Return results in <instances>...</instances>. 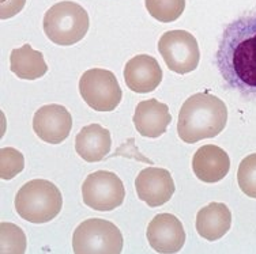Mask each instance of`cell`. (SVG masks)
Listing matches in <instances>:
<instances>
[{
  "label": "cell",
  "mask_w": 256,
  "mask_h": 254,
  "mask_svg": "<svg viewBox=\"0 0 256 254\" xmlns=\"http://www.w3.org/2000/svg\"><path fill=\"white\" fill-rule=\"evenodd\" d=\"M216 63L232 90L248 101H256V8L226 24Z\"/></svg>",
  "instance_id": "6da1fadb"
},
{
  "label": "cell",
  "mask_w": 256,
  "mask_h": 254,
  "mask_svg": "<svg viewBox=\"0 0 256 254\" xmlns=\"http://www.w3.org/2000/svg\"><path fill=\"white\" fill-rule=\"evenodd\" d=\"M226 122L228 109L222 99L208 93L194 94L178 113V137L188 144L212 139L224 131Z\"/></svg>",
  "instance_id": "7a4b0ae2"
},
{
  "label": "cell",
  "mask_w": 256,
  "mask_h": 254,
  "mask_svg": "<svg viewBox=\"0 0 256 254\" xmlns=\"http://www.w3.org/2000/svg\"><path fill=\"white\" fill-rule=\"evenodd\" d=\"M63 197L59 188L46 180L26 182L15 197V210L30 223H46L59 215Z\"/></svg>",
  "instance_id": "3957f363"
},
{
  "label": "cell",
  "mask_w": 256,
  "mask_h": 254,
  "mask_svg": "<svg viewBox=\"0 0 256 254\" xmlns=\"http://www.w3.org/2000/svg\"><path fill=\"white\" fill-rule=\"evenodd\" d=\"M45 35L56 45L70 46L79 42L89 30V14L74 1H60L44 15Z\"/></svg>",
  "instance_id": "277c9868"
},
{
  "label": "cell",
  "mask_w": 256,
  "mask_h": 254,
  "mask_svg": "<svg viewBox=\"0 0 256 254\" xmlns=\"http://www.w3.org/2000/svg\"><path fill=\"white\" fill-rule=\"evenodd\" d=\"M72 249L75 254H120L123 235L109 220L88 219L75 229Z\"/></svg>",
  "instance_id": "5b68a950"
},
{
  "label": "cell",
  "mask_w": 256,
  "mask_h": 254,
  "mask_svg": "<svg viewBox=\"0 0 256 254\" xmlns=\"http://www.w3.org/2000/svg\"><path fill=\"white\" fill-rule=\"evenodd\" d=\"M80 97L97 112H112L123 98L122 88L114 72L108 69H88L79 79Z\"/></svg>",
  "instance_id": "8992f818"
},
{
  "label": "cell",
  "mask_w": 256,
  "mask_h": 254,
  "mask_svg": "<svg viewBox=\"0 0 256 254\" xmlns=\"http://www.w3.org/2000/svg\"><path fill=\"white\" fill-rule=\"evenodd\" d=\"M158 50L173 72L186 75L195 71L200 60L196 38L186 30H170L161 35Z\"/></svg>",
  "instance_id": "52a82bcc"
},
{
  "label": "cell",
  "mask_w": 256,
  "mask_h": 254,
  "mask_svg": "<svg viewBox=\"0 0 256 254\" xmlns=\"http://www.w3.org/2000/svg\"><path fill=\"white\" fill-rule=\"evenodd\" d=\"M84 203L92 210L114 211L123 204L126 189L114 173L100 170L89 174L82 185Z\"/></svg>",
  "instance_id": "ba28073f"
},
{
  "label": "cell",
  "mask_w": 256,
  "mask_h": 254,
  "mask_svg": "<svg viewBox=\"0 0 256 254\" xmlns=\"http://www.w3.org/2000/svg\"><path fill=\"white\" fill-rule=\"evenodd\" d=\"M72 117L67 109L50 103L40 108L33 117V129L37 136L45 143L60 144L71 133Z\"/></svg>",
  "instance_id": "9c48e42d"
},
{
  "label": "cell",
  "mask_w": 256,
  "mask_h": 254,
  "mask_svg": "<svg viewBox=\"0 0 256 254\" xmlns=\"http://www.w3.org/2000/svg\"><path fill=\"white\" fill-rule=\"evenodd\" d=\"M148 241L157 253L172 254L182 249L186 231L182 222L172 214H160L148 223Z\"/></svg>",
  "instance_id": "30bf717a"
},
{
  "label": "cell",
  "mask_w": 256,
  "mask_h": 254,
  "mask_svg": "<svg viewBox=\"0 0 256 254\" xmlns=\"http://www.w3.org/2000/svg\"><path fill=\"white\" fill-rule=\"evenodd\" d=\"M135 189L139 200L156 208L164 206L172 199L176 186L169 171L160 167H148L136 177Z\"/></svg>",
  "instance_id": "8fae6325"
},
{
  "label": "cell",
  "mask_w": 256,
  "mask_h": 254,
  "mask_svg": "<svg viewBox=\"0 0 256 254\" xmlns=\"http://www.w3.org/2000/svg\"><path fill=\"white\" fill-rule=\"evenodd\" d=\"M124 80L134 93H152L162 80V69L154 57L148 54H138L126 64Z\"/></svg>",
  "instance_id": "7c38bea8"
},
{
  "label": "cell",
  "mask_w": 256,
  "mask_h": 254,
  "mask_svg": "<svg viewBox=\"0 0 256 254\" xmlns=\"http://www.w3.org/2000/svg\"><path fill=\"white\" fill-rule=\"evenodd\" d=\"M230 169V159L221 147L214 144L202 146L192 158L194 174L207 184L224 180Z\"/></svg>",
  "instance_id": "4fadbf2b"
},
{
  "label": "cell",
  "mask_w": 256,
  "mask_h": 254,
  "mask_svg": "<svg viewBox=\"0 0 256 254\" xmlns=\"http://www.w3.org/2000/svg\"><path fill=\"white\" fill-rule=\"evenodd\" d=\"M132 121L139 135L156 139L166 132L169 124L172 122V116L168 105L152 98L136 105Z\"/></svg>",
  "instance_id": "5bb4252c"
},
{
  "label": "cell",
  "mask_w": 256,
  "mask_h": 254,
  "mask_svg": "<svg viewBox=\"0 0 256 254\" xmlns=\"http://www.w3.org/2000/svg\"><path fill=\"white\" fill-rule=\"evenodd\" d=\"M110 132L100 124H90L82 128L75 137V151L86 162L102 161L110 151Z\"/></svg>",
  "instance_id": "9a60e30c"
},
{
  "label": "cell",
  "mask_w": 256,
  "mask_h": 254,
  "mask_svg": "<svg viewBox=\"0 0 256 254\" xmlns=\"http://www.w3.org/2000/svg\"><path fill=\"white\" fill-rule=\"evenodd\" d=\"M230 226L232 212L224 203H212L198 212L196 231L203 240H221Z\"/></svg>",
  "instance_id": "2e32d148"
},
{
  "label": "cell",
  "mask_w": 256,
  "mask_h": 254,
  "mask_svg": "<svg viewBox=\"0 0 256 254\" xmlns=\"http://www.w3.org/2000/svg\"><path fill=\"white\" fill-rule=\"evenodd\" d=\"M10 69L20 79L36 80L48 72V65L41 52L34 50L30 44H25L11 52Z\"/></svg>",
  "instance_id": "e0dca14e"
},
{
  "label": "cell",
  "mask_w": 256,
  "mask_h": 254,
  "mask_svg": "<svg viewBox=\"0 0 256 254\" xmlns=\"http://www.w3.org/2000/svg\"><path fill=\"white\" fill-rule=\"evenodd\" d=\"M148 14L162 23H170L182 16L186 0H144Z\"/></svg>",
  "instance_id": "ac0fdd59"
},
{
  "label": "cell",
  "mask_w": 256,
  "mask_h": 254,
  "mask_svg": "<svg viewBox=\"0 0 256 254\" xmlns=\"http://www.w3.org/2000/svg\"><path fill=\"white\" fill-rule=\"evenodd\" d=\"M0 252L2 254H22L26 252L25 233L12 223L0 225Z\"/></svg>",
  "instance_id": "d6986e66"
},
{
  "label": "cell",
  "mask_w": 256,
  "mask_h": 254,
  "mask_svg": "<svg viewBox=\"0 0 256 254\" xmlns=\"http://www.w3.org/2000/svg\"><path fill=\"white\" fill-rule=\"evenodd\" d=\"M25 167V158L22 152L12 147H4L0 150V177L2 180H12Z\"/></svg>",
  "instance_id": "ffe728a7"
},
{
  "label": "cell",
  "mask_w": 256,
  "mask_h": 254,
  "mask_svg": "<svg viewBox=\"0 0 256 254\" xmlns=\"http://www.w3.org/2000/svg\"><path fill=\"white\" fill-rule=\"evenodd\" d=\"M237 182L244 195L256 199V154L242 159L237 170Z\"/></svg>",
  "instance_id": "44dd1931"
},
{
  "label": "cell",
  "mask_w": 256,
  "mask_h": 254,
  "mask_svg": "<svg viewBox=\"0 0 256 254\" xmlns=\"http://www.w3.org/2000/svg\"><path fill=\"white\" fill-rule=\"evenodd\" d=\"M26 0H0V18L8 19L22 11Z\"/></svg>",
  "instance_id": "7402d4cb"
}]
</instances>
